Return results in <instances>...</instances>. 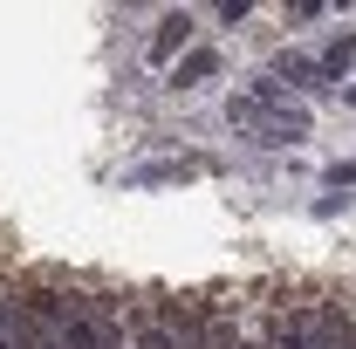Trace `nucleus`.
<instances>
[{"mask_svg": "<svg viewBox=\"0 0 356 349\" xmlns=\"http://www.w3.org/2000/svg\"><path fill=\"white\" fill-rule=\"evenodd\" d=\"M192 35H199V14H185V7H178V14H165V21H158V35H151V62H158V69H165V62H178V55L192 48Z\"/></svg>", "mask_w": 356, "mask_h": 349, "instance_id": "obj_1", "label": "nucleus"}, {"mask_svg": "<svg viewBox=\"0 0 356 349\" xmlns=\"http://www.w3.org/2000/svg\"><path fill=\"white\" fill-rule=\"evenodd\" d=\"M213 76H220V48H185V55L172 62L178 89H199V83H213Z\"/></svg>", "mask_w": 356, "mask_h": 349, "instance_id": "obj_2", "label": "nucleus"}]
</instances>
